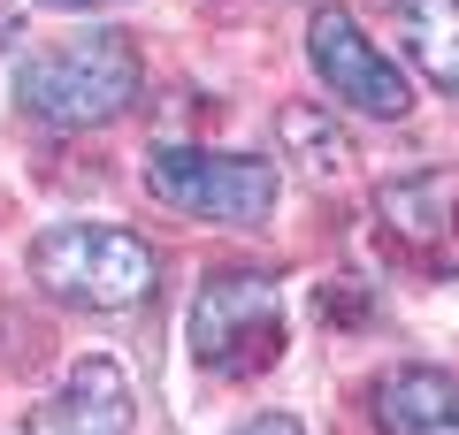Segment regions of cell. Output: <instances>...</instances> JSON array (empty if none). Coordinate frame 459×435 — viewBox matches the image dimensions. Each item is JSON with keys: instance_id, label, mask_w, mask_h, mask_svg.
I'll list each match as a JSON object with an SVG mask.
<instances>
[{"instance_id": "6da1fadb", "label": "cell", "mask_w": 459, "mask_h": 435, "mask_svg": "<svg viewBox=\"0 0 459 435\" xmlns=\"http://www.w3.org/2000/svg\"><path fill=\"white\" fill-rule=\"evenodd\" d=\"M16 99L54 130H92L138 99V54L115 31H84L54 54H31L16 77Z\"/></svg>"}, {"instance_id": "7a4b0ae2", "label": "cell", "mask_w": 459, "mask_h": 435, "mask_svg": "<svg viewBox=\"0 0 459 435\" xmlns=\"http://www.w3.org/2000/svg\"><path fill=\"white\" fill-rule=\"evenodd\" d=\"M31 275L62 306L123 313L153 290V252H146V237H131L115 222H62V229L31 237Z\"/></svg>"}, {"instance_id": "3957f363", "label": "cell", "mask_w": 459, "mask_h": 435, "mask_svg": "<svg viewBox=\"0 0 459 435\" xmlns=\"http://www.w3.org/2000/svg\"><path fill=\"white\" fill-rule=\"evenodd\" d=\"M192 359L207 374H230V382H246V374L276 367L283 337H291V321H283V283L261 268H238V275H207L192 298Z\"/></svg>"}, {"instance_id": "277c9868", "label": "cell", "mask_w": 459, "mask_h": 435, "mask_svg": "<svg viewBox=\"0 0 459 435\" xmlns=\"http://www.w3.org/2000/svg\"><path fill=\"white\" fill-rule=\"evenodd\" d=\"M146 183L161 207L214 229H261L276 214V168L261 153H207V145H161L146 161Z\"/></svg>"}, {"instance_id": "5b68a950", "label": "cell", "mask_w": 459, "mask_h": 435, "mask_svg": "<svg viewBox=\"0 0 459 435\" xmlns=\"http://www.w3.org/2000/svg\"><path fill=\"white\" fill-rule=\"evenodd\" d=\"M307 54H314V69H322V84H329L352 115H368V123H398V115L413 107V84L398 77L376 47H368V31L344 16V8H314Z\"/></svg>"}, {"instance_id": "8992f818", "label": "cell", "mask_w": 459, "mask_h": 435, "mask_svg": "<svg viewBox=\"0 0 459 435\" xmlns=\"http://www.w3.org/2000/svg\"><path fill=\"white\" fill-rule=\"evenodd\" d=\"M376 222L391 229V244L413 252L421 268L459 275V168H413V176L383 183Z\"/></svg>"}, {"instance_id": "52a82bcc", "label": "cell", "mask_w": 459, "mask_h": 435, "mask_svg": "<svg viewBox=\"0 0 459 435\" xmlns=\"http://www.w3.org/2000/svg\"><path fill=\"white\" fill-rule=\"evenodd\" d=\"M131 420H138L131 374L115 359H77L62 374V389L31 405V428L23 435H131Z\"/></svg>"}, {"instance_id": "ba28073f", "label": "cell", "mask_w": 459, "mask_h": 435, "mask_svg": "<svg viewBox=\"0 0 459 435\" xmlns=\"http://www.w3.org/2000/svg\"><path fill=\"white\" fill-rule=\"evenodd\" d=\"M376 428L383 435H459V374L444 367H398L376 382Z\"/></svg>"}, {"instance_id": "9c48e42d", "label": "cell", "mask_w": 459, "mask_h": 435, "mask_svg": "<svg viewBox=\"0 0 459 435\" xmlns=\"http://www.w3.org/2000/svg\"><path fill=\"white\" fill-rule=\"evenodd\" d=\"M391 31L406 47V62L444 99H459V0H391Z\"/></svg>"}, {"instance_id": "30bf717a", "label": "cell", "mask_w": 459, "mask_h": 435, "mask_svg": "<svg viewBox=\"0 0 459 435\" xmlns=\"http://www.w3.org/2000/svg\"><path fill=\"white\" fill-rule=\"evenodd\" d=\"M283 130H291V153H299V161H307V153H322L329 168L344 161L337 145H329V123H314V115H283Z\"/></svg>"}, {"instance_id": "8fae6325", "label": "cell", "mask_w": 459, "mask_h": 435, "mask_svg": "<svg viewBox=\"0 0 459 435\" xmlns=\"http://www.w3.org/2000/svg\"><path fill=\"white\" fill-rule=\"evenodd\" d=\"M246 435H307V428H299V420H283V413H268V420H253Z\"/></svg>"}, {"instance_id": "7c38bea8", "label": "cell", "mask_w": 459, "mask_h": 435, "mask_svg": "<svg viewBox=\"0 0 459 435\" xmlns=\"http://www.w3.org/2000/svg\"><path fill=\"white\" fill-rule=\"evenodd\" d=\"M16 31V0H0V38Z\"/></svg>"}, {"instance_id": "4fadbf2b", "label": "cell", "mask_w": 459, "mask_h": 435, "mask_svg": "<svg viewBox=\"0 0 459 435\" xmlns=\"http://www.w3.org/2000/svg\"><path fill=\"white\" fill-rule=\"evenodd\" d=\"M69 8H100V0H69Z\"/></svg>"}]
</instances>
